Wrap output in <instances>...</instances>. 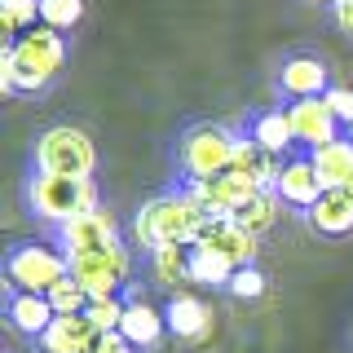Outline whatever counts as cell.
<instances>
[{
	"label": "cell",
	"mask_w": 353,
	"mask_h": 353,
	"mask_svg": "<svg viewBox=\"0 0 353 353\" xmlns=\"http://www.w3.org/2000/svg\"><path fill=\"white\" fill-rule=\"evenodd\" d=\"M62 62H66V44L58 31L31 27L18 40H9L5 53H0V88L5 93H22V88L36 93L62 71Z\"/></svg>",
	"instance_id": "cell-1"
},
{
	"label": "cell",
	"mask_w": 353,
	"mask_h": 353,
	"mask_svg": "<svg viewBox=\"0 0 353 353\" xmlns=\"http://www.w3.org/2000/svg\"><path fill=\"white\" fill-rule=\"evenodd\" d=\"M208 225V212L194 203L185 190L176 194H159L150 199V203H141L137 221H132V243L137 248H194L199 234H203Z\"/></svg>",
	"instance_id": "cell-2"
},
{
	"label": "cell",
	"mask_w": 353,
	"mask_h": 353,
	"mask_svg": "<svg viewBox=\"0 0 353 353\" xmlns=\"http://www.w3.org/2000/svg\"><path fill=\"white\" fill-rule=\"evenodd\" d=\"M27 203L36 208L40 221L66 225V221L84 216L97 208V185L93 176H53V172H36L27 185Z\"/></svg>",
	"instance_id": "cell-3"
},
{
	"label": "cell",
	"mask_w": 353,
	"mask_h": 353,
	"mask_svg": "<svg viewBox=\"0 0 353 353\" xmlns=\"http://www.w3.org/2000/svg\"><path fill=\"white\" fill-rule=\"evenodd\" d=\"M66 274H71V256L62 248H49V243H18L5 261V279L14 292L49 296Z\"/></svg>",
	"instance_id": "cell-4"
},
{
	"label": "cell",
	"mask_w": 353,
	"mask_h": 353,
	"mask_svg": "<svg viewBox=\"0 0 353 353\" xmlns=\"http://www.w3.org/2000/svg\"><path fill=\"white\" fill-rule=\"evenodd\" d=\"M97 168V150L93 137L84 128L58 124L44 128L36 141V172H53V176H93Z\"/></svg>",
	"instance_id": "cell-5"
},
{
	"label": "cell",
	"mask_w": 353,
	"mask_h": 353,
	"mask_svg": "<svg viewBox=\"0 0 353 353\" xmlns=\"http://www.w3.org/2000/svg\"><path fill=\"white\" fill-rule=\"evenodd\" d=\"M234 146L239 137L221 124H194L181 137V150H176V163H181L185 181H208V176L230 172L234 163Z\"/></svg>",
	"instance_id": "cell-6"
},
{
	"label": "cell",
	"mask_w": 353,
	"mask_h": 353,
	"mask_svg": "<svg viewBox=\"0 0 353 353\" xmlns=\"http://www.w3.org/2000/svg\"><path fill=\"white\" fill-rule=\"evenodd\" d=\"M71 279L88 292V301H110L132 279V252L124 243H115V248H102V252L71 256Z\"/></svg>",
	"instance_id": "cell-7"
},
{
	"label": "cell",
	"mask_w": 353,
	"mask_h": 353,
	"mask_svg": "<svg viewBox=\"0 0 353 353\" xmlns=\"http://www.w3.org/2000/svg\"><path fill=\"white\" fill-rule=\"evenodd\" d=\"M185 194L208 212V221H225V216H234L248 199H256L261 185L248 181V176H239V172H221V176H208V181H185Z\"/></svg>",
	"instance_id": "cell-8"
},
{
	"label": "cell",
	"mask_w": 353,
	"mask_h": 353,
	"mask_svg": "<svg viewBox=\"0 0 353 353\" xmlns=\"http://www.w3.org/2000/svg\"><path fill=\"white\" fill-rule=\"evenodd\" d=\"M119 239V221L106 212V208H93V212L66 221V225H58V248L66 252V256H84V252H102V248H115Z\"/></svg>",
	"instance_id": "cell-9"
},
{
	"label": "cell",
	"mask_w": 353,
	"mask_h": 353,
	"mask_svg": "<svg viewBox=\"0 0 353 353\" xmlns=\"http://www.w3.org/2000/svg\"><path fill=\"white\" fill-rule=\"evenodd\" d=\"M194 248L216 252V256H221V261H230L234 270H248V265H256L261 243H256V234H248L239 221H230V216H225V221H208Z\"/></svg>",
	"instance_id": "cell-10"
},
{
	"label": "cell",
	"mask_w": 353,
	"mask_h": 353,
	"mask_svg": "<svg viewBox=\"0 0 353 353\" xmlns=\"http://www.w3.org/2000/svg\"><path fill=\"white\" fill-rule=\"evenodd\" d=\"M287 115H292V132H296V141L309 150H318V146H327V141H340L336 132H340V119L331 115V106L323 102V97H305V102H292L287 106Z\"/></svg>",
	"instance_id": "cell-11"
},
{
	"label": "cell",
	"mask_w": 353,
	"mask_h": 353,
	"mask_svg": "<svg viewBox=\"0 0 353 353\" xmlns=\"http://www.w3.org/2000/svg\"><path fill=\"white\" fill-rule=\"evenodd\" d=\"M274 194L283 199V203H292V208H314L318 199L327 194V185H323V176H318V168H314V159H287L283 163V176H279V185H274Z\"/></svg>",
	"instance_id": "cell-12"
},
{
	"label": "cell",
	"mask_w": 353,
	"mask_h": 353,
	"mask_svg": "<svg viewBox=\"0 0 353 353\" xmlns=\"http://www.w3.org/2000/svg\"><path fill=\"white\" fill-rule=\"evenodd\" d=\"M163 314H168V331L176 340H185V345H203L212 336V309H208V301H199L190 292L172 296Z\"/></svg>",
	"instance_id": "cell-13"
},
{
	"label": "cell",
	"mask_w": 353,
	"mask_h": 353,
	"mask_svg": "<svg viewBox=\"0 0 353 353\" xmlns=\"http://www.w3.org/2000/svg\"><path fill=\"white\" fill-rule=\"evenodd\" d=\"M119 331H124V340L132 349H154L163 336H168V314L163 309H154L150 301H141V296H132L128 309H124V323H119Z\"/></svg>",
	"instance_id": "cell-14"
},
{
	"label": "cell",
	"mask_w": 353,
	"mask_h": 353,
	"mask_svg": "<svg viewBox=\"0 0 353 353\" xmlns=\"http://www.w3.org/2000/svg\"><path fill=\"white\" fill-rule=\"evenodd\" d=\"M279 88L292 102H305V97H323L331 80H327V66L318 58H309V53H301V58H287L283 62V75H279Z\"/></svg>",
	"instance_id": "cell-15"
},
{
	"label": "cell",
	"mask_w": 353,
	"mask_h": 353,
	"mask_svg": "<svg viewBox=\"0 0 353 353\" xmlns=\"http://www.w3.org/2000/svg\"><path fill=\"white\" fill-rule=\"evenodd\" d=\"M283 163H287V159H279V154H270V150H261L252 137H239L230 172H239V176H248V181H256L261 190H274V185H279V176H283Z\"/></svg>",
	"instance_id": "cell-16"
},
{
	"label": "cell",
	"mask_w": 353,
	"mask_h": 353,
	"mask_svg": "<svg viewBox=\"0 0 353 353\" xmlns=\"http://www.w3.org/2000/svg\"><path fill=\"white\" fill-rule=\"evenodd\" d=\"M5 318H9V327L22 331V336H44V331L53 327V305H49V296H36V292H9V305H5Z\"/></svg>",
	"instance_id": "cell-17"
},
{
	"label": "cell",
	"mask_w": 353,
	"mask_h": 353,
	"mask_svg": "<svg viewBox=\"0 0 353 353\" xmlns=\"http://www.w3.org/2000/svg\"><path fill=\"white\" fill-rule=\"evenodd\" d=\"M93 340H97V331L84 314H62V318H53V327L44 331L36 345L44 353H88Z\"/></svg>",
	"instance_id": "cell-18"
},
{
	"label": "cell",
	"mask_w": 353,
	"mask_h": 353,
	"mask_svg": "<svg viewBox=\"0 0 353 353\" xmlns=\"http://www.w3.org/2000/svg\"><path fill=\"white\" fill-rule=\"evenodd\" d=\"M309 159H314V168H318L327 190H349L353 194V141L349 137L309 150Z\"/></svg>",
	"instance_id": "cell-19"
},
{
	"label": "cell",
	"mask_w": 353,
	"mask_h": 353,
	"mask_svg": "<svg viewBox=\"0 0 353 353\" xmlns=\"http://www.w3.org/2000/svg\"><path fill=\"white\" fill-rule=\"evenodd\" d=\"M309 225L318 230V234H349L353 230V194L349 190H327L318 199L314 208H309Z\"/></svg>",
	"instance_id": "cell-20"
},
{
	"label": "cell",
	"mask_w": 353,
	"mask_h": 353,
	"mask_svg": "<svg viewBox=\"0 0 353 353\" xmlns=\"http://www.w3.org/2000/svg\"><path fill=\"white\" fill-rule=\"evenodd\" d=\"M252 141H256L261 150H270V154H283L296 146V132H292V115L287 110H265V115L252 119Z\"/></svg>",
	"instance_id": "cell-21"
},
{
	"label": "cell",
	"mask_w": 353,
	"mask_h": 353,
	"mask_svg": "<svg viewBox=\"0 0 353 353\" xmlns=\"http://www.w3.org/2000/svg\"><path fill=\"white\" fill-rule=\"evenodd\" d=\"M150 279L159 287L190 283V248H154L150 252Z\"/></svg>",
	"instance_id": "cell-22"
},
{
	"label": "cell",
	"mask_w": 353,
	"mask_h": 353,
	"mask_svg": "<svg viewBox=\"0 0 353 353\" xmlns=\"http://www.w3.org/2000/svg\"><path fill=\"white\" fill-rule=\"evenodd\" d=\"M279 212H283V199L274 194V190H261L256 199H248V203H243L230 221H239V225L248 230V234H256V239H261L265 230H270L274 221H279Z\"/></svg>",
	"instance_id": "cell-23"
},
{
	"label": "cell",
	"mask_w": 353,
	"mask_h": 353,
	"mask_svg": "<svg viewBox=\"0 0 353 353\" xmlns=\"http://www.w3.org/2000/svg\"><path fill=\"white\" fill-rule=\"evenodd\" d=\"M234 279V265L221 261L216 252H203V248H190V283H203V287H230Z\"/></svg>",
	"instance_id": "cell-24"
},
{
	"label": "cell",
	"mask_w": 353,
	"mask_h": 353,
	"mask_svg": "<svg viewBox=\"0 0 353 353\" xmlns=\"http://www.w3.org/2000/svg\"><path fill=\"white\" fill-rule=\"evenodd\" d=\"M84 18V0H40V27L49 31H71Z\"/></svg>",
	"instance_id": "cell-25"
},
{
	"label": "cell",
	"mask_w": 353,
	"mask_h": 353,
	"mask_svg": "<svg viewBox=\"0 0 353 353\" xmlns=\"http://www.w3.org/2000/svg\"><path fill=\"white\" fill-rule=\"evenodd\" d=\"M0 22H5L9 36L40 27V0H0Z\"/></svg>",
	"instance_id": "cell-26"
},
{
	"label": "cell",
	"mask_w": 353,
	"mask_h": 353,
	"mask_svg": "<svg viewBox=\"0 0 353 353\" xmlns=\"http://www.w3.org/2000/svg\"><path fill=\"white\" fill-rule=\"evenodd\" d=\"M49 305H53V314L62 318V314H84V309L93 305V301H88V292H84V287L71 279V274H66V279H62V283L49 292Z\"/></svg>",
	"instance_id": "cell-27"
},
{
	"label": "cell",
	"mask_w": 353,
	"mask_h": 353,
	"mask_svg": "<svg viewBox=\"0 0 353 353\" xmlns=\"http://www.w3.org/2000/svg\"><path fill=\"white\" fill-rule=\"evenodd\" d=\"M124 309H128V301L110 296V301H93V305L84 309V318L93 323V331H119V323H124Z\"/></svg>",
	"instance_id": "cell-28"
},
{
	"label": "cell",
	"mask_w": 353,
	"mask_h": 353,
	"mask_svg": "<svg viewBox=\"0 0 353 353\" xmlns=\"http://www.w3.org/2000/svg\"><path fill=\"white\" fill-rule=\"evenodd\" d=\"M230 292L239 296V301H256L265 296V274L256 265H248V270H234V279H230Z\"/></svg>",
	"instance_id": "cell-29"
},
{
	"label": "cell",
	"mask_w": 353,
	"mask_h": 353,
	"mask_svg": "<svg viewBox=\"0 0 353 353\" xmlns=\"http://www.w3.org/2000/svg\"><path fill=\"white\" fill-rule=\"evenodd\" d=\"M323 102L331 106V115H336L345 128L353 124V88H340V84H331L327 93H323Z\"/></svg>",
	"instance_id": "cell-30"
},
{
	"label": "cell",
	"mask_w": 353,
	"mask_h": 353,
	"mask_svg": "<svg viewBox=\"0 0 353 353\" xmlns=\"http://www.w3.org/2000/svg\"><path fill=\"white\" fill-rule=\"evenodd\" d=\"M88 353H137V349L124 340V331H97V340H93Z\"/></svg>",
	"instance_id": "cell-31"
},
{
	"label": "cell",
	"mask_w": 353,
	"mask_h": 353,
	"mask_svg": "<svg viewBox=\"0 0 353 353\" xmlns=\"http://www.w3.org/2000/svg\"><path fill=\"white\" fill-rule=\"evenodd\" d=\"M331 18H336L340 31H349V36H353V0H336V5H331Z\"/></svg>",
	"instance_id": "cell-32"
},
{
	"label": "cell",
	"mask_w": 353,
	"mask_h": 353,
	"mask_svg": "<svg viewBox=\"0 0 353 353\" xmlns=\"http://www.w3.org/2000/svg\"><path fill=\"white\" fill-rule=\"evenodd\" d=\"M318 5H336V0H318Z\"/></svg>",
	"instance_id": "cell-33"
}]
</instances>
